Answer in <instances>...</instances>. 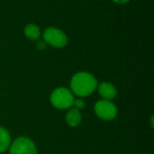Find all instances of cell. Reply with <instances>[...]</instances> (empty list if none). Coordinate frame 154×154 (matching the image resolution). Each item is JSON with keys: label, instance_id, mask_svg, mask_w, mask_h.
Here are the masks:
<instances>
[{"label": "cell", "instance_id": "obj_1", "mask_svg": "<svg viewBox=\"0 0 154 154\" xmlns=\"http://www.w3.org/2000/svg\"><path fill=\"white\" fill-rule=\"evenodd\" d=\"M97 81L93 75L88 72H79L73 76L70 81L72 93L79 97L91 95L97 88Z\"/></svg>", "mask_w": 154, "mask_h": 154}, {"label": "cell", "instance_id": "obj_2", "mask_svg": "<svg viewBox=\"0 0 154 154\" xmlns=\"http://www.w3.org/2000/svg\"><path fill=\"white\" fill-rule=\"evenodd\" d=\"M51 103L57 109H68L73 106L74 97L70 90L66 88H58L51 95Z\"/></svg>", "mask_w": 154, "mask_h": 154}, {"label": "cell", "instance_id": "obj_3", "mask_svg": "<svg viewBox=\"0 0 154 154\" xmlns=\"http://www.w3.org/2000/svg\"><path fill=\"white\" fill-rule=\"evenodd\" d=\"M10 154H37V149L33 142L24 136L16 138L10 144Z\"/></svg>", "mask_w": 154, "mask_h": 154}, {"label": "cell", "instance_id": "obj_4", "mask_svg": "<svg viewBox=\"0 0 154 154\" xmlns=\"http://www.w3.org/2000/svg\"><path fill=\"white\" fill-rule=\"evenodd\" d=\"M43 39L48 44L55 48H63L68 43L66 34L55 27H49L46 29L43 32Z\"/></svg>", "mask_w": 154, "mask_h": 154}, {"label": "cell", "instance_id": "obj_5", "mask_svg": "<svg viewBox=\"0 0 154 154\" xmlns=\"http://www.w3.org/2000/svg\"><path fill=\"white\" fill-rule=\"evenodd\" d=\"M96 115L102 120L110 121L113 120L117 115L116 106L110 100H99L96 103L94 107Z\"/></svg>", "mask_w": 154, "mask_h": 154}, {"label": "cell", "instance_id": "obj_6", "mask_svg": "<svg viewBox=\"0 0 154 154\" xmlns=\"http://www.w3.org/2000/svg\"><path fill=\"white\" fill-rule=\"evenodd\" d=\"M99 95L106 100H112L116 96V87L108 82H103L98 86Z\"/></svg>", "mask_w": 154, "mask_h": 154}, {"label": "cell", "instance_id": "obj_7", "mask_svg": "<svg viewBox=\"0 0 154 154\" xmlns=\"http://www.w3.org/2000/svg\"><path fill=\"white\" fill-rule=\"evenodd\" d=\"M81 114L79 112V110L73 108L70 109L67 115H66V123L68 124V125L71 126V127H76L78 126L80 122H81Z\"/></svg>", "mask_w": 154, "mask_h": 154}, {"label": "cell", "instance_id": "obj_8", "mask_svg": "<svg viewBox=\"0 0 154 154\" xmlns=\"http://www.w3.org/2000/svg\"><path fill=\"white\" fill-rule=\"evenodd\" d=\"M11 144V136L6 129L0 126V153L5 152Z\"/></svg>", "mask_w": 154, "mask_h": 154}, {"label": "cell", "instance_id": "obj_9", "mask_svg": "<svg viewBox=\"0 0 154 154\" xmlns=\"http://www.w3.org/2000/svg\"><path fill=\"white\" fill-rule=\"evenodd\" d=\"M24 34L30 40H38L41 36V31L37 25L30 23L25 26Z\"/></svg>", "mask_w": 154, "mask_h": 154}, {"label": "cell", "instance_id": "obj_10", "mask_svg": "<svg viewBox=\"0 0 154 154\" xmlns=\"http://www.w3.org/2000/svg\"><path fill=\"white\" fill-rule=\"evenodd\" d=\"M73 106H75V108H76V109L80 110V109L85 108L86 104H85V101H84L82 98H77V99H74Z\"/></svg>", "mask_w": 154, "mask_h": 154}, {"label": "cell", "instance_id": "obj_11", "mask_svg": "<svg viewBox=\"0 0 154 154\" xmlns=\"http://www.w3.org/2000/svg\"><path fill=\"white\" fill-rule=\"evenodd\" d=\"M37 47H38L39 50H44L46 45H45V43L43 42H39V43L37 44Z\"/></svg>", "mask_w": 154, "mask_h": 154}, {"label": "cell", "instance_id": "obj_12", "mask_svg": "<svg viewBox=\"0 0 154 154\" xmlns=\"http://www.w3.org/2000/svg\"><path fill=\"white\" fill-rule=\"evenodd\" d=\"M114 2L117 3V4H125V3H128L130 2L131 0H113Z\"/></svg>", "mask_w": 154, "mask_h": 154}]
</instances>
